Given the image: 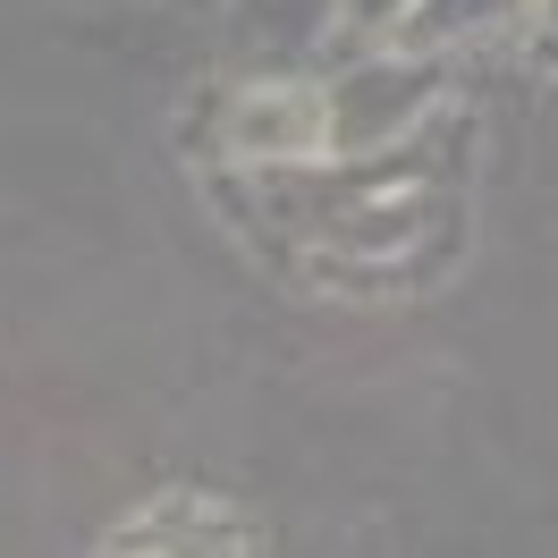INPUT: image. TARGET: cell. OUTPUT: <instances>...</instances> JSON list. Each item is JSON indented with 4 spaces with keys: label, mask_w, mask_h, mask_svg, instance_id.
Instances as JSON below:
<instances>
[{
    "label": "cell",
    "mask_w": 558,
    "mask_h": 558,
    "mask_svg": "<svg viewBox=\"0 0 558 558\" xmlns=\"http://www.w3.org/2000/svg\"><path fill=\"white\" fill-rule=\"evenodd\" d=\"M440 94V60L432 51H389L373 69H355L330 94V153H398V136L423 128V102Z\"/></svg>",
    "instance_id": "cell-1"
},
{
    "label": "cell",
    "mask_w": 558,
    "mask_h": 558,
    "mask_svg": "<svg viewBox=\"0 0 558 558\" xmlns=\"http://www.w3.org/2000/svg\"><path fill=\"white\" fill-rule=\"evenodd\" d=\"M229 153L245 170H322L330 161V94H314V85H254V94H238Z\"/></svg>",
    "instance_id": "cell-2"
},
{
    "label": "cell",
    "mask_w": 558,
    "mask_h": 558,
    "mask_svg": "<svg viewBox=\"0 0 558 558\" xmlns=\"http://www.w3.org/2000/svg\"><path fill=\"white\" fill-rule=\"evenodd\" d=\"M542 0H415L407 17H398V43L407 51H449V43H465V35H508L517 17H533Z\"/></svg>",
    "instance_id": "cell-3"
},
{
    "label": "cell",
    "mask_w": 558,
    "mask_h": 558,
    "mask_svg": "<svg viewBox=\"0 0 558 558\" xmlns=\"http://www.w3.org/2000/svg\"><path fill=\"white\" fill-rule=\"evenodd\" d=\"M415 0H348V17L364 26V35H398V17H407Z\"/></svg>",
    "instance_id": "cell-4"
},
{
    "label": "cell",
    "mask_w": 558,
    "mask_h": 558,
    "mask_svg": "<svg viewBox=\"0 0 558 558\" xmlns=\"http://www.w3.org/2000/svg\"><path fill=\"white\" fill-rule=\"evenodd\" d=\"M542 17H550V35H558V0H542Z\"/></svg>",
    "instance_id": "cell-5"
}]
</instances>
